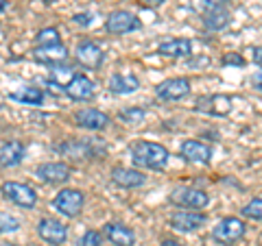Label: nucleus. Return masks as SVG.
<instances>
[{
	"label": "nucleus",
	"mask_w": 262,
	"mask_h": 246,
	"mask_svg": "<svg viewBox=\"0 0 262 246\" xmlns=\"http://www.w3.org/2000/svg\"><path fill=\"white\" fill-rule=\"evenodd\" d=\"M245 229L247 227H245L241 218H223L212 229V237L219 240L221 244H234L236 240H241L245 235Z\"/></svg>",
	"instance_id": "obj_6"
},
{
	"label": "nucleus",
	"mask_w": 262,
	"mask_h": 246,
	"mask_svg": "<svg viewBox=\"0 0 262 246\" xmlns=\"http://www.w3.org/2000/svg\"><path fill=\"white\" fill-rule=\"evenodd\" d=\"M0 3H3V13L7 11V7H9V3H7V0H0Z\"/></svg>",
	"instance_id": "obj_38"
},
{
	"label": "nucleus",
	"mask_w": 262,
	"mask_h": 246,
	"mask_svg": "<svg viewBox=\"0 0 262 246\" xmlns=\"http://www.w3.org/2000/svg\"><path fill=\"white\" fill-rule=\"evenodd\" d=\"M227 0H201V9L203 13H208V11H216V9H225V5Z\"/></svg>",
	"instance_id": "obj_31"
},
{
	"label": "nucleus",
	"mask_w": 262,
	"mask_h": 246,
	"mask_svg": "<svg viewBox=\"0 0 262 246\" xmlns=\"http://www.w3.org/2000/svg\"><path fill=\"white\" fill-rule=\"evenodd\" d=\"M229 20H232V13L227 11V7H225V9H216V11L203 13V24H206L208 31H223L229 24Z\"/></svg>",
	"instance_id": "obj_24"
},
{
	"label": "nucleus",
	"mask_w": 262,
	"mask_h": 246,
	"mask_svg": "<svg viewBox=\"0 0 262 246\" xmlns=\"http://www.w3.org/2000/svg\"><path fill=\"white\" fill-rule=\"evenodd\" d=\"M79 246H101V233L98 231H85L79 240Z\"/></svg>",
	"instance_id": "obj_30"
},
{
	"label": "nucleus",
	"mask_w": 262,
	"mask_h": 246,
	"mask_svg": "<svg viewBox=\"0 0 262 246\" xmlns=\"http://www.w3.org/2000/svg\"><path fill=\"white\" fill-rule=\"evenodd\" d=\"M168 223L179 233H192L206 225V214H201V211H175Z\"/></svg>",
	"instance_id": "obj_10"
},
{
	"label": "nucleus",
	"mask_w": 262,
	"mask_h": 246,
	"mask_svg": "<svg viewBox=\"0 0 262 246\" xmlns=\"http://www.w3.org/2000/svg\"><path fill=\"white\" fill-rule=\"evenodd\" d=\"M24 155H27V146L20 139H7L0 146V163H3V168H15L24 159Z\"/></svg>",
	"instance_id": "obj_17"
},
{
	"label": "nucleus",
	"mask_w": 262,
	"mask_h": 246,
	"mask_svg": "<svg viewBox=\"0 0 262 246\" xmlns=\"http://www.w3.org/2000/svg\"><path fill=\"white\" fill-rule=\"evenodd\" d=\"M162 246H186V244L175 242V240H166V242H162Z\"/></svg>",
	"instance_id": "obj_37"
},
{
	"label": "nucleus",
	"mask_w": 262,
	"mask_h": 246,
	"mask_svg": "<svg viewBox=\"0 0 262 246\" xmlns=\"http://www.w3.org/2000/svg\"><path fill=\"white\" fill-rule=\"evenodd\" d=\"M140 89V79L136 75H127V72H118L110 79V92L112 94H134Z\"/></svg>",
	"instance_id": "obj_21"
},
{
	"label": "nucleus",
	"mask_w": 262,
	"mask_h": 246,
	"mask_svg": "<svg viewBox=\"0 0 262 246\" xmlns=\"http://www.w3.org/2000/svg\"><path fill=\"white\" fill-rule=\"evenodd\" d=\"M11 101L15 103H22V105H33V107H37V105L44 103V92L37 87H20L15 89V92L9 94Z\"/></svg>",
	"instance_id": "obj_23"
},
{
	"label": "nucleus",
	"mask_w": 262,
	"mask_h": 246,
	"mask_svg": "<svg viewBox=\"0 0 262 246\" xmlns=\"http://www.w3.org/2000/svg\"><path fill=\"white\" fill-rule=\"evenodd\" d=\"M35 177L44 183H63L70 179V166L63 161H46L35 168Z\"/></svg>",
	"instance_id": "obj_8"
},
{
	"label": "nucleus",
	"mask_w": 262,
	"mask_h": 246,
	"mask_svg": "<svg viewBox=\"0 0 262 246\" xmlns=\"http://www.w3.org/2000/svg\"><path fill=\"white\" fill-rule=\"evenodd\" d=\"M66 96L72 98V101H77V103L92 101L96 96V83L92 79H88L85 75H77L68 85H66Z\"/></svg>",
	"instance_id": "obj_9"
},
{
	"label": "nucleus",
	"mask_w": 262,
	"mask_h": 246,
	"mask_svg": "<svg viewBox=\"0 0 262 246\" xmlns=\"http://www.w3.org/2000/svg\"><path fill=\"white\" fill-rule=\"evenodd\" d=\"M75 120H77V125L81 129H88V131H103V129L110 127V116H107V113H103L98 109H92V107L81 109L75 116Z\"/></svg>",
	"instance_id": "obj_16"
},
{
	"label": "nucleus",
	"mask_w": 262,
	"mask_h": 246,
	"mask_svg": "<svg viewBox=\"0 0 262 246\" xmlns=\"http://www.w3.org/2000/svg\"><path fill=\"white\" fill-rule=\"evenodd\" d=\"M129 153H131V161H134L136 166H142V168H149V170H164L168 159H170L168 151L164 149L162 144L146 142V139L136 142L129 149Z\"/></svg>",
	"instance_id": "obj_1"
},
{
	"label": "nucleus",
	"mask_w": 262,
	"mask_h": 246,
	"mask_svg": "<svg viewBox=\"0 0 262 246\" xmlns=\"http://www.w3.org/2000/svg\"><path fill=\"white\" fill-rule=\"evenodd\" d=\"M37 233L44 242L59 246L66 242V237H68V227L61 225L59 220L44 218V220H39V225H37Z\"/></svg>",
	"instance_id": "obj_12"
},
{
	"label": "nucleus",
	"mask_w": 262,
	"mask_h": 246,
	"mask_svg": "<svg viewBox=\"0 0 262 246\" xmlns=\"http://www.w3.org/2000/svg\"><path fill=\"white\" fill-rule=\"evenodd\" d=\"M72 22L79 24V27H90V24H92V13H77L75 18H72Z\"/></svg>",
	"instance_id": "obj_33"
},
{
	"label": "nucleus",
	"mask_w": 262,
	"mask_h": 246,
	"mask_svg": "<svg viewBox=\"0 0 262 246\" xmlns=\"http://www.w3.org/2000/svg\"><path fill=\"white\" fill-rule=\"evenodd\" d=\"M103 233L112 244H116V246H134L136 244L134 231H131L129 227L120 225V223H107L103 227Z\"/></svg>",
	"instance_id": "obj_20"
},
{
	"label": "nucleus",
	"mask_w": 262,
	"mask_h": 246,
	"mask_svg": "<svg viewBox=\"0 0 262 246\" xmlns=\"http://www.w3.org/2000/svg\"><path fill=\"white\" fill-rule=\"evenodd\" d=\"M251 57H253V63H258L260 68H262V46H256L251 51Z\"/></svg>",
	"instance_id": "obj_34"
},
{
	"label": "nucleus",
	"mask_w": 262,
	"mask_h": 246,
	"mask_svg": "<svg viewBox=\"0 0 262 246\" xmlns=\"http://www.w3.org/2000/svg\"><path fill=\"white\" fill-rule=\"evenodd\" d=\"M168 201L179 209H203L208 207L210 196L199 187H175L168 194Z\"/></svg>",
	"instance_id": "obj_2"
},
{
	"label": "nucleus",
	"mask_w": 262,
	"mask_h": 246,
	"mask_svg": "<svg viewBox=\"0 0 262 246\" xmlns=\"http://www.w3.org/2000/svg\"><path fill=\"white\" fill-rule=\"evenodd\" d=\"M155 94L162 101H182L190 94V81L182 79V77H175V79H166L155 87Z\"/></svg>",
	"instance_id": "obj_7"
},
{
	"label": "nucleus",
	"mask_w": 262,
	"mask_h": 246,
	"mask_svg": "<svg viewBox=\"0 0 262 246\" xmlns=\"http://www.w3.org/2000/svg\"><path fill=\"white\" fill-rule=\"evenodd\" d=\"M118 118L125 122V125H131V127H138L142 125L144 118H146V111L142 107H125L118 111Z\"/></svg>",
	"instance_id": "obj_25"
},
{
	"label": "nucleus",
	"mask_w": 262,
	"mask_h": 246,
	"mask_svg": "<svg viewBox=\"0 0 262 246\" xmlns=\"http://www.w3.org/2000/svg\"><path fill=\"white\" fill-rule=\"evenodd\" d=\"M243 216L251 220H262V199H253L243 207Z\"/></svg>",
	"instance_id": "obj_28"
},
{
	"label": "nucleus",
	"mask_w": 262,
	"mask_h": 246,
	"mask_svg": "<svg viewBox=\"0 0 262 246\" xmlns=\"http://www.w3.org/2000/svg\"><path fill=\"white\" fill-rule=\"evenodd\" d=\"M158 53L162 57H170V59H182V57H190L192 53V44L186 37H175V39H166L158 46Z\"/></svg>",
	"instance_id": "obj_19"
},
{
	"label": "nucleus",
	"mask_w": 262,
	"mask_h": 246,
	"mask_svg": "<svg viewBox=\"0 0 262 246\" xmlns=\"http://www.w3.org/2000/svg\"><path fill=\"white\" fill-rule=\"evenodd\" d=\"M75 57H77V61L83 65V68H90V70L98 68V65L103 63V59H105L101 46L94 44V42H90V39H83V42L77 46Z\"/></svg>",
	"instance_id": "obj_13"
},
{
	"label": "nucleus",
	"mask_w": 262,
	"mask_h": 246,
	"mask_svg": "<svg viewBox=\"0 0 262 246\" xmlns=\"http://www.w3.org/2000/svg\"><path fill=\"white\" fill-rule=\"evenodd\" d=\"M223 65H245V59L238 53H227L223 57Z\"/></svg>",
	"instance_id": "obj_32"
},
{
	"label": "nucleus",
	"mask_w": 262,
	"mask_h": 246,
	"mask_svg": "<svg viewBox=\"0 0 262 246\" xmlns=\"http://www.w3.org/2000/svg\"><path fill=\"white\" fill-rule=\"evenodd\" d=\"M3 246H18V244H9V242H3Z\"/></svg>",
	"instance_id": "obj_39"
},
{
	"label": "nucleus",
	"mask_w": 262,
	"mask_h": 246,
	"mask_svg": "<svg viewBox=\"0 0 262 246\" xmlns=\"http://www.w3.org/2000/svg\"><path fill=\"white\" fill-rule=\"evenodd\" d=\"M77 75L72 72L70 68H59V65H55L53 72H51V81H55V83H59V85H68L72 79H75Z\"/></svg>",
	"instance_id": "obj_27"
},
{
	"label": "nucleus",
	"mask_w": 262,
	"mask_h": 246,
	"mask_svg": "<svg viewBox=\"0 0 262 246\" xmlns=\"http://www.w3.org/2000/svg\"><path fill=\"white\" fill-rule=\"evenodd\" d=\"M0 227H3V233H13V231H18V229H20V223L13 216L3 214V216H0Z\"/></svg>",
	"instance_id": "obj_29"
},
{
	"label": "nucleus",
	"mask_w": 262,
	"mask_h": 246,
	"mask_svg": "<svg viewBox=\"0 0 262 246\" xmlns=\"http://www.w3.org/2000/svg\"><path fill=\"white\" fill-rule=\"evenodd\" d=\"M3 194H5V199H9L11 203H15L18 207H24V209H33L37 203L35 190H33L31 185H24V183H15V181L5 183Z\"/></svg>",
	"instance_id": "obj_5"
},
{
	"label": "nucleus",
	"mask_w": 262,
	"mask_h": 246,
	"mask_svg": "<svg viewBox=\"0 0 262 246\" xmlns=\"http://www.w3.org/2000/svg\"><path fill=\"white\" fill-rule=\"evenodd\" d=\"M140 3L146 7H160L162 3H166V0H140Z\"/></svg>",
	"instance_id": "obj_36"
},
{
	"label": "nucleus",
	"mask_w": 262,
	"mask_h": 246,
	"mask_svg": "<svg viewBox=\"0 0 262 246\" xmlns=\"http://www.w3.org/2000/svg\"><path fill=\"white\" fill-rule=\"evenodd\" d=\"M142 24L138 20V15H134L131 11H114L107 15V20H105V31L112 33V35H127V33H134L138 31Z\"/></svg>",
	"instance_id": "obj_4"
},
{
	"label": "nucleus",
	"mask_w": 262,
	"mask_h": 246,
	"mask_svg": "<svg viewBox=\"0 0 262 246\" xmlns=\"http://www.w3.org/2000/svg\"><path fill=\"white\" fill-rule=\"evenodd\" d=\"M196 111L210 113V116H227L232 111V98L225 94H212V96H203L196 101Z\"/></svg>",
	"instance_id": "obj_11"
},
{
	"label": "nucleus",
	"mask_w": 262,
	"mask_h": 246,
	"mask_svg": "<svg viewBox=\"0 0 262 246\" xmlns=\"http://www.w3.org/2000/svg\"><path fill=\"white\" fill-rule=\"evenodd\" d=\"M112 181L120 185V187H127V190H134V187H142L146 183V177L142 175L140 170L136 168H114L112 170Z\"/></svg>",
	"instance_id": "obj_18"
},
{
	"label": "nucleus",
	"mask_w": 262,
	"mask_h": 246,
	"mask_svg": "<svg viewBox=\"0 0 262 246\" xmlns=\"http://www.w3.org/2000/svg\"><path fill=\"white\" fill-rule=\"evenodd\" d=\"M83 203H85L83 192H81V190H72V187H66V190L55 194L53 207L59 211L61 216H66V218H75V216L81 214Z\"/></svg>",
	"instance_id": "obj_3"
},
{
	"label": "nucleus",
	"mask_w": 262,
	"mask_h": 246,
	"mask_svg": "<svg viewBox=\"0 0 262 246\" xmlns=\"http://www.w3.org/2000/svg\"><path fill=\"white\" fill-rule=\"evenodd\" d=\"M33 59L37 63H46V65H59L68 59V48L63 44H53V46H37L33 48Z\"/></svg>",
	"instance_id": "obj_14"
},
{
	"label": "nucleus",
	"mask_w": 262,
	"mask_h": 246,
	"mask_svg": "<svg viewBox=\"0 0 262 246\" xmlns=\"http://www.w3.org/2000/svg\"><path fill=\"white\" fill-rule=\"evenodd\" d=\"M35 42H37V46H53V44H61V39H59V31H57L55 27H48V29H44V31H39V33H37Z\"/></svg>",
	"instance_id": "obj_26"
},
{
	"label": "nucleus",
	"mask_w": 262,
	"mask_h": 246,
	"mask_svg": "<svg viewBox=\"0 0 262 246\" xmlns=\"http://www.w3.org/2000/svg\"><path fill=\"white\" fill-rule=\"evenodd\" d=\"M251 85L258 89V92H262V70L260 72H256V75L251 77Z\"/></svg>",
	"instance_id": "obj_35"
},
{
	"label": "nucleus",
	"mask_w": 262,
	"mask_h": 246,
	"mask_svg": "<svg viewBox=\"0 0 262 246\" xmlns=\"http://www.w3.org/2000/svg\"><path fill=\"white\" fill-rule=\"evenodd\" d=\"M57 151L70 159H88L94 155V149L90 146V139H79V142H66L57 146Z\"/></svg>",
	"instance_id": "obj_22"
},
{
	"label": "nucleus",
	"mask_w": 262,
	"mask_h": 246,
	"mask_svg": "<svg viewBox=\"0 0 262 246\" xmlns=\"http://www.w3.org/2000/svg\"><path fill=\"white\" fill-rule=\"evenodd\" d=\"M44 3H46V5H53V3H55V0H44Z\"/></svg>",
	"instance_id": "obj_40"
},
{
	"label": "nucleus",
	"mask_w": 262,
	"mask_h": 246,
	"mask_svg": "<svg viewBox=\"0 0 262 246\" xmlns=\"http://www.w3.org/2000/svg\"><path fill=\"white\" fill-rule=\"evenodd\" d=\"M179 153H182L184 159L192 163H208L212 159V149L208 144L199 142V139H186V142H182Z\"/></svg>",
	"instance_id": "obj_15"
}]
</instances>
